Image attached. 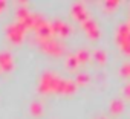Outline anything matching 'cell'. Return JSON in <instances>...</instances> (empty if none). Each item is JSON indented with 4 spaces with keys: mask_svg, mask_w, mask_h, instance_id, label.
<instances>
[]
</instances>
